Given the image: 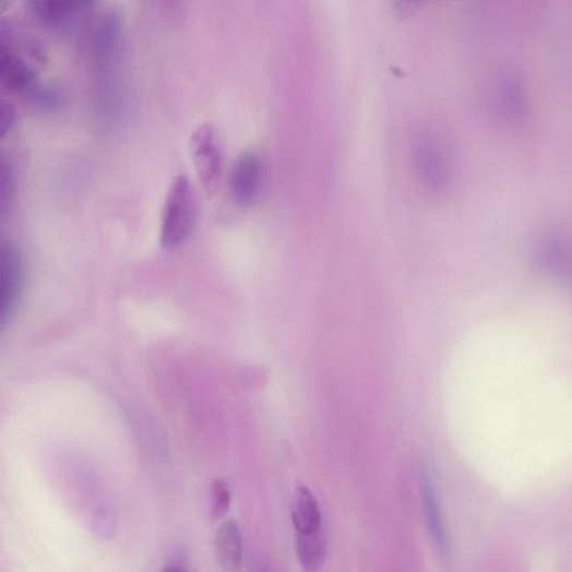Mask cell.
<instances>
[{"label":"cell","mask_w":572,"mask_h":572,"mask_svg":"<svg viewBox=\"0 0 572 572\" xmlns=\"http://www.w3.org/2000/svg\"><path fill=\"white\" fill-rule=\"evenodd\" d=\"M0 211L5 215L12 205L15 193V176L12 163L3 156L2 174H0Z\"/></svg>","instance_id":"4fadbf2b"},{"label":"cell","mask_w":572,"mask_h":572,"mask_svg":"<svg viewBox=\"0 0 572 572\" xmlns=\"http://www.w3.org/2000/svg\"><path fill=\"white\" fill-rule=\"evenodd\" d=\"M215 548L217 561L223 572H241L243 565V538L234 520L221 523L216 533Z\"/></svg>","instance_id":"8992f818"},{"label":"cell","mask_w":572,"mask_h":572,"mask_svg":"<svg viewBox=\"0 0 572 572\" xmlns=\"http://www.w3.org/2000/svg\"><path fill=\"white\" fill-rule=\"evenodd\" d=\"M29 7L40 21L50 25H62L91 7L86 0H33Z\"/></svg>","instance_id":"9c48e42d"},{"label":"cell","mask_w":572,"mask_h":572,"mask_svg":"<svg viewBox=\"0 0 572 572\" xmlns=\"http://www.w3.org/2000/svg\"><path fill=\"white\" fill-rule=\"evenodd\" d=\"M0 80L11 91H31L35 86L36 73L3 44L0 52Z\"/></svg>","instance_id":"52a82bcc"},{"label":"cell","mask_w":572,"mask_h":572,"mask_svg":"<svg viewBox=\"0 0 572 572\" xmlns=\"http://www.w3.org/2000/svg\"><path fill=\"white\" fill-rule=\"evenodd\" d=\"M2 121H0V126H2V135H7L8 132L11 130L15 122V110L11 104L3 103L2 105Z\"/></svg>","instance_id":"9a60e30c"},{"label":"cell","mask_w":572,"mask_h":572,"mask_svg":"<svg viewBox=\"0 0 572 572\" xmlns=\"http://www.w3.org/2000/svg\"><path fill=\"white\" fill-rule=\"evenodd\" d=\"M31 98L35 105L45 109H55L62 105L63 95L56 86H34Z\"/></svg>","instance_id":"5bb4252c"},{"label":"cell","mask_w":572,"mask_h":572,"mask_svg":"<svg viewBox=\"0 0 572 572\" xmlns=\"http://www.w3.org/2000/svg\"><path fill=\"white\" fill-rule=\"evenodd\" d=\"M123 39L121 16L107 12L95 29L92 52L95 99L106 118H115L122 104Z\"/></svg>","instance_id":"6da1fadb"},{"label":"cell","mask_w":572,"mask_h":572,"mask_svg":"<svg viewBox=\"0 0 572 572\" xmlns=\"http://www.w3.org/2000/svg\"><path fill=\"white\" fill-rule=\"evenodd\" d=\"M262 180V163L254 153L238 158L230 174V190L235 201L243 206L252 205L259 196Z\"/></svg>","instance_id":"5b68a950"},{"label":"cell","mask_w":572,"mask_h":572,"mask_svg":"<svg viewBox=\"0 0 572 572\" xmlns=\"http://www.w3.org/2000/svg\"><path fill=\"white\" fill-rule=\"evenodd\" d=\"M421 496L428 531L431 532L433 538L440 547H445L446 536L439 499L436 489L427 475L424 476L421 481Z\"/></svg>","instance_id":"8fae6325"},{"label":"cell","mask_w":572,"mask_h":572,"mask_svg":"<svg viewBox=\"0 0 572 572\" xmlns=\"http://www.w3.org/2000/svg\"><path fill=\"white\" fill-rule=\"evenodd\" d=\"M231 504L230 490L223 480H215L210 491V516L216 522L224 519Z\"/></svg>","instance_id":"7c38bea8"},{"label":"cell","mask_w":572,"mask_h":572,"mask_svg":"<svg viewBox=\"0 0 572 572\" xmlns=\"http://www.w3.org/2000/svg\"><path fill=\"white\" fill-rule=\"evenodd\" d=\"M326 538L323 528L308 535H297V553L307 572H319L326 558Z\"/></svg>","instance_id":"30bf717a"},{"label":"cell","mask_w":572,"mask_h":572,"mask_svg":"<svg viewBox=\"0 0 572 572\" xmlns=\"http://www.w3.org/2000/svg\"><path fill=\"white\" fill-rule=\"evenodd\" d=\"M250 572H269L266 567L263 564H254Z\"/></svg>","instance_id":"e0dca14e"},{"label":"cell","mask_w":572,"mask_h":572,"mask_svg":"<svg viewBox=\"0 0 572 572\" xmlns=\"http://www.w3.org/2000/svg\"><path fill=\"white\" fill-rule=\"evenodd\" d=\"M23 282V262L19 250L11 243H3L0 252V318L3 326L16 311Z\"/></svg>","instance_id":"277c9868"},{"label":"cell","mask_w":572,"mask_h":572,"mask_svg":"<svg viewBox=\"0 0 572 572\" xmlns=\"http://www.w3.org/2000/svg\"><path fill=\"white\" fill-rule=\"evenodd\" d=\"M163 572H187L181 565L170 564L166 567Z\"/></svg>","instance_id":"2e32d148"},{"label":"cell","mask_w":572,"mask_h":572,"mask_svg":"<svg viewBox=\"0 0 572 572\" xmlns=\"http://www.w3.org/2000/svg\"><path fill=\"white\" fill-rule=\"evenodd\" d=\"M190 151L204 192L216 195L223 174V154L216 130L211 123L199 126L190 136Z\"/></svg>","instance_id":"3957f363"},{"label":"cell","mask_w":572,"mask_h":572,"mask_svg":"<svg viewBox=\"0 0 572 572\" xmlns=\"http://www.w3.org/2000/svg\"><path fill=\"white\" fill-rule=\"evenodd\" d=\"M198 216V203L192 181L178 175L172 180L165 200L160 245L165 250L179 248L192 233Z\"/></svg>","instance_id":"7a4b0ae2"},{"label":"cell","mask_w":572,"mask_h":572,"mask_svg":"<svg viewBox=\"0 0 572 572\" xmlns=\"http://www.w3.org/2000/svg\"><path fill=\"white\" fill-rule=\"evenodd\" d=\"M291 517L297 535L313 534L323 528L320 505L305 487L299 488L294 497Z\"/></svg>","instance_id":"ba28073f"}]
</instances>
